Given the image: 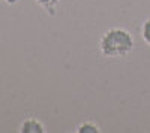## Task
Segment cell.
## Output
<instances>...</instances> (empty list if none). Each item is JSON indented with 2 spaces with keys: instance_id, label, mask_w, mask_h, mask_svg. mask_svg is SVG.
<instances>
[{
  "instance_id": "obj_5",
  "label": "cell",
  "mask_w": 150,
  "mask_h": 133,
  "mask_svg": "<svg viewBox=\"0 0 150 133\" xmlns=\"http://www.w3.org/2000/svg\"><path fill=\"white\" fill-rule=\"evenodd\" d=\"M141 38L150 46V18H147L141 26Z\"/></svg>"
},
{
  "instance_id": "obj_2",
  "label": "cell",
  "mask_w": 150,
  "mask_h": 133,
  "mask_svg": "<svg viewBox=\"0 0 150 133\" xmlns=\"http://www.w3.org/2000/svg\"><path fill=\"white\" fill-rule=\"evenodd\" d=\"M44 132H45V126L33 117L24 120L20 126V133H44Z\"/></svg>"
},
{
  "instance_id": "obj_6",
  "label": "cell",
  "mask_w": 150,
  "mask_h": 133,
  "mask_svg": "<svg viewBox=\"0 0 150 133\" xmlns=\"http://www.w3.org/2000/svg\"><path fill=\"white\" fill-rule=\"evenodd\" d=\"M20 0H6V3L8 5H15V3H18Z\"/></svg>"
},
{
  "instance_id": "obj_3",
  "label": "cell",
  "mask_w": 150,
  "mask_h": 133,
  "mask_svg": "<svg viewBox=\"0 0 150 133\" xmlns=\"http://www.w3.org/2000/svg\"><path fill=\"white\" fill-rule=\"evenodd\" d=\"M35 2L41 8H44L50 15H54L56 14V8L60 3V0H35Z\"/></svg>"
},
{
  "instance_id": "obj_1",
  "label": "cell",
  "mask_w": 150,
  "mask_h": 133,
  "mask_svg": "<svg viewBox=\"0 0 150 133\" xmlns=\"http://www.w3.org/2000/svg\"><path fill=\"white\" fill-rule=\"evenodd\" d=\"M134 38L125 29H108L99 39V51L104 57H126L134 50Z\"/></svg>"
},
{
  "instance_id": "obj_4",
  "label": "cell",
  "mask_w": 150,
  "mask_h": 133,
  "mask_svg": "<svg viewBox=\"0 0 150 133\" xmlns=\"http://www.w3.org/2000/svg\"><path fill=\"white\" fill-rule=\"evenodd\" d=\"M77 132H78V133H99L101 130H99V127H98L95 123L86 121V123H83V124L78 126Z\"/></svg>"
}]
</instances>
